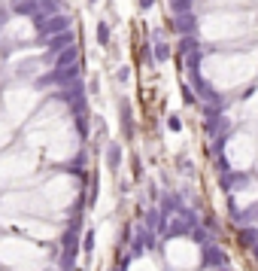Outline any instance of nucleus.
I'll list each match as a JSON object with an SVG mask.
<instances>
[{
    "label": "nucleus",
    "instance_id": "1",
    "mask_svg": "<svg viewBox=\"0 0 258 271\" xmlns=\"http://www.w3.org/2000/svg\"><path fill=\"white\" fill-rule=\"evenodd\" d=\"M204 265L207 268H222V265H225V253H222L212 241L204 247Z\"/></svg>",
    "mask_w": 258,
    "mask_h": 271
},
{
    "label": "nucleus",
    "instance_id": "2",
    "mask_svg": "<svg viewBox=\"0 0 258 271\" xmlns=\"http://www.w3.org/2000/svg\"><path fill=\"white\" fill-rule=\"evenodd\" d=\"M195 28H197V25H195V16H192V13H179V16H176V31H179V34L192 37Z\"/></svg>",
    "mask_w": 258,
    "mask_h": 271
},
{
    "label": "nucleus",
    "instance_id": "3",
    "mask_svg": "<svg viewBox=\"0 0 258 271\" xmlns=\"http://www.w3.org/2000/svg\"><path fill=\"white\" fill-rule=\"evenodd\" d=\"M240 244H246V247H252V244H258V229L255 225H240Z\"/></svg>",
    "mask_w": 258,
    "mask_h": 271
},
{
    "label": "nucleus",
    "instance_id": "4",
    "mask_svg": "<svg viewBox=\"0 0 258 271\" xmlns=\"http://www.w3.org/2000/svg\"><path fill=\"white\" fill-rule=\"evenodd\" d=\"M76 61V46H67L64 52H58V58H55V67H70Z\"/></svg>",
    "mask_w": 258,
    "mask_h": 271
},
{
    "label": "nucleus",
    "instance_id": "5",
    "mask_svg": "<svg viewBox=\"0 0 258 271\" xmlns=\"http://www.w3.org/2000/svg\"><path fill=\"white\" fill-rule=\"evenodd\" d=\"M106 165L109 168H119L121 165V146L119 143H109L106 146Z\"/></svg>",
    "mask_w": 258,
    "mask_h": 271
},
{
    "label": "nucleus",
    "instance_id": "6",
    "mask_svg": "<svg viewBox=\"0 0 258 271\" xmlns=\"http://www.w3.org/2000/svg\"><path fill=\"white\" fill-rule=\"evenodd\" d=\"M67 46H73V34H61V37H55L52 40V52H61Z\"/></svg>",
    "mask_w": 258,
    "mask_h": 271
},
{
    "label": "nucleus",
    "instance_id": "7",
    "mask_svg": "<svg viewBox=\"0 0 258 271\" xmlns=\"http://www.w3.org/2000/svg\"><path fill=\"white\" fill-rule=\"evenodd\" d=\"M121 128H125V134L131 137V104L128 101H121Z\"/></svg>",
    "mask_w": 258,
    "mask_h": 271
},
{
    "label": "nucleus",
    "instance_id": "8",
    "mask_svg": "<svg viewBox=\"0 0 258 271\" xmlns=\"http://www.w3.org/2000/svg\"><path fill=\"white\" fill-rule=\"evenodd\" d=\"M97 43H100V46H109V25H106V21L97 25Z\"/></svg>",
    "mask_w": 258,
    "mask_h": 271
},
{
    "label": "nucleus",
    "instance_id": "9",
    "mask_svg": "<svg viewBox=\"0 0 258 271\" xmlns=\"http://www.w3.org/2000/svg\"><path fill=\"white\" fill-rule=\"evenodd\" d=\"M155 58L167 61V58H170V46H167V43H155Z\"/></svg>",
    "mask_w": 258,
    "mask_h": 271
},
{
    "label": "nucleus",
    "instance_id": "10",
    "mask_svg": "<svg viewBox=\"0 0 258 271\" xmlns=\"http://www.w3.org/2000/svg\"><path fill=\"white\" fill-rule=\"evenodd\" d=\"M170 6H173V13L179 16V13H188V9H192V0H170Z\"/></svg>",
    "mask_w": 258,
    "mask_h": 271
},
{
    "label": "nucleus",
    "instance_id": "11",
    "mask_svg": "<svg viewBox=\"0 0 258 271\" xmlns=\"http://www.w3.org/2000/svg\"><path fill=\"white\" fill-rule=\"evenodd\" d=\"M167 128H170V131H182V119H179V116H170V119H167Z\"/></svg>",
    "mask_w": 258,
    "mask_h": 271
},
{
    "label": "nucleus",
    "instance_id": "12",
    "mask_svg": "<svg viewBox=\"0 0 258 271\" xmlns=\"http://www.w3.org/2000/svg\"><path fill=\"white\" fill-rule=\"evenodd\" d=\"M76 128L79 134H88V116H76Z\"/></svg>",
    "mask_w": 258,
    "mask_h": 271
},
{
    "label": "nucleus",
    "instance_id": "13",
    "mask_svg": "<svg viewBox=\"0 0 258 271\" xmlns=\"http://www.w3.org/2000/svg\"><path fill=\"white\" fill-rule=\"evenodd\" d=\"M182 101H185V104H195V92L188 85H182Z\"/></svg>",
    "mask_w": 258,
    "mask_h": 271
},
{
    "label": "nucleus",
    "instance_id": "14",
    "mask_svg": "<svg viewBox=\"0 0 258 271\" xmlns=\"http://www.w3.org/2000/svg\"><path fill=\"white\" fill-rule=\"evenodd\" d=\"M82 247H85V253H88V250H91V247H94V235H91V232L85 235V241H82Z\"/></svg>",
    "mask_w": 258,
    "mask_h": 271
},
{
    "label": "nucleus",
    "instance_id": "15",
    "mask_svg": "<svg viewBox=\"0 0 258 271\" xmlns=\"http://www.w3.org/2000/svg\"><path fill=\"white\" fill-rule=\"evenodd\" d=\"M179 171H185V174H192V162H182V159H179Z\"/></svg>",
    "mask_w": 258,
    "mask_h": 271
},
{
    "label": "nucleus",
    "instance_id": "16",
    "mask_svg": "<svg viewBox=\"0 0 258 271\" xmlns=\"http://www.w3.org/2000/svg\"><path fill=\"white\" fill-rule=\"evenodd\" d=\"M152 3H155V0H140V6H143V9H149Z\"/></svg>",
    "mask_w": 258,
    "mask_h": 271
},
{
    "label": "nucleus",
    "instance_id": "17",
    "mask_svg": "<svg viewBox=\"0 0 258 271\" xmlns=\"http://www.w3.org/2000/svg\"><path fill=\"white\" fill-rule=\"evenodd\" d=\"M252 253H255V259H258V244H252Z\"/></svg>",
    "mask_w": 258,
    "mask_h": 271
},
{
    "label": "nucleus",
    "instance_id": "18",
    "mask_svg": "<svg viewBox=\"0 0 258 271\" xmlns=\"http://www.w3.org/2000/svg\"><path fill=\"white\" fill-rule=\"evenodd\" d=\"M88 3H97V0H88Z\"/></svg>",
    "mask_w": 258,
    "mask_h": 271
}]
</instances>
